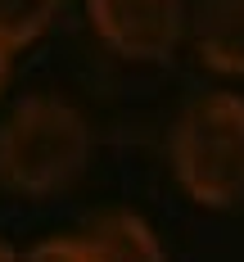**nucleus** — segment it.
Wrapping results in <instances>:
<instances>
[{"label": "nucleus", "mask_w": 244, "mask_h": 262, "mask_svg": "<svg viewBox=\"0 0 244 262\" xmlns=\"http://www.w3.org/2000/svg\"><path fill=\"white\" fill-rule=\"evenodd\" d=\"M0 262H23V258H18V253H14V249H9V244L0 239Z\"/></svg>", "instance_id": "9"}, {"label": "nucleus", "mask_w": 244, "mask_h": 262, "mask_svg": "<svg viewBox=\"0 0 244 262\" xmlns=\"http://www.w3.org/2000/svg\"><path fill=\"white\" fill-rule=\"evenodd\" d=\"M9 59H14V50L0 41V95H5V86H9Z\"/></svg>", "instance_id": "8"}, {"label": "nucleus", "mask_w": 244, "mask_h": 262, "mask_svg": "<svg viewBox=\"0 0 244 262\" xmlns=\"http://www.w3.org/2000/svg\"><path fill=\"white\" fill-rule=\"evenodd\" d=\"M194 50L221 77H244V0H204L194 9Z\"/></svg>", "instance_id": "4"}, {"label": "nucleus", "mask_w": 244, "mask_h": 262, "mask_svg": "<svg viewBox=\"0 0 244 262\" xmlns=\"http://www.w3.org/2000/svg\"><path fill=\"white\" fill-rule=\"evenodd\" d=\"M54 18V0H0V41L9 50L32 46Z\"/></svg>", "instance_id": "6"}, {"label": "nucleus", "mask_w": 244, "mask_h": 262, "mask_svg": "<svg viewBox=\"0 0 244 262\" xmlns=\"http://www.w3.org/2000/svg\"><path fill=\"white\" fill-rule=\"evenodd\" d=\"M23 262H91V253L77 235H50L41 244H32L23 253Z\"/></svg>", "instance_id": "7"}, {"label": "nucleus", "mask_w": 244, "mask_h": 262, "mask_svg": "<svg viewBox=\"0 0 244 262\" xmlns=\"http://www.w3.org/2000/svg\"><path fill=\"white\" fill-rule=\"evenodd\" d=\"M91 163V122L59 95H32L0 122V185L46 199L77 181Z\"/></svg>", "instance_id": "1"}, {"label": "nucleus", "mask_w": 244, "mask_h": 262, "mask_svg": "<svg viewBox=\"0 0 244 262\" xmlns=\"http://www.w3.org/2000/svg\"><path fill=\"white\" fill-rule=\"evenodd\" d=\"M86 18L113 54L136 63H159L186 36L181 0H86Z\"/></svg>", "instance_id": "3"}, {"label": "nucleus", "mask_w": 244, "mask_h": 262, "mask_svg": "<svg viewBox=\"0 0 244 262\" xmlns=\"http://www.w3.org/2000/svg\"><path fill=\"white\" fill-rule=\"evenodd\" d=\"M77 239L86 244L91 262H167L163 239L154 235V226L127 208L100 212Z\"/></svg>", "instance_id": "5"}, {"label": "nucleus", "mask_w": 244, "mask_h": 262, "mask_svg": "<svg viewBox=\"0 0 244 262\" xmlns=\"http://www.w3.org/2000/svg\"><path fill=\"white\" fill-rule=\"evenodd\" d=\"M172 172L194 204H244V95L208 91L190 100L172 127Z\"/></svg>", "instance_id": "2"}]
</instances>
